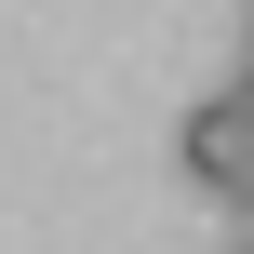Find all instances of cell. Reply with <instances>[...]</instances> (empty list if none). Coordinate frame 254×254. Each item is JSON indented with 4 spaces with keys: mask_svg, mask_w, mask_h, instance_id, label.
<instances>
[{
    "mask_svg": "<svg viewBox=\"0 0 254 254\" xmlns=\"http://www.w3.org/2000/svg\"><path fill=\"white\" fill-rule=\"evenodd\" d=\"M241 13H254V0H241Z\"/></svg>",
    "mask_w": 254,
    "mask_h": 254,
    "instance_id": "3",
    "label": "cell"
},
{
    "mask_svg": "<svg viewBox=\"0 0 254 254\" xmlns=\"http://www.w3.org/2000/svg\"><path fill=\"white\" fill-rule=\"evenodd\" d=\"M174 161H188V188H201V201H228V174L254 161V107H241V94H201V107L174 121Z\"/></svg>",
    "mask_w": 254,
    "mask_h": 254,
    "instance_id": "1",
    "label": "cell"
},
{
    "mask_svg": "<svg viewBox=\"0 0 254 254\" xmlns=\"http://www.w3.org/2000/svg\"><path fill=\"white\" fill-rule=\"evenodd\" d=\"M228 254H254V241H228Z\"/></svg>",
    "mask_w": 254,
    "mask_h": 254,
    "instance_id": "2",
    "label": "cell"
}]
</instances>
